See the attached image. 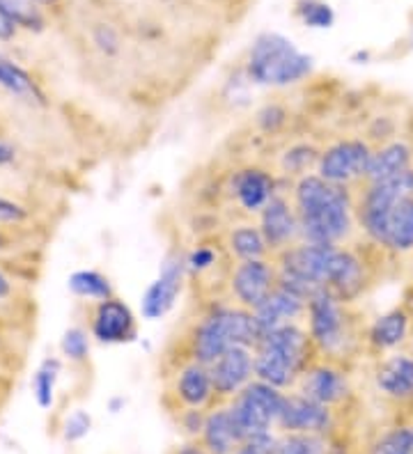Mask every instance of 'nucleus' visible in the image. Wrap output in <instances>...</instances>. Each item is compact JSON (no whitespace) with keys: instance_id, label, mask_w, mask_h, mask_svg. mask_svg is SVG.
<instances>
[{"instance_id":"a211bd4d","label":"nucleus","mask_w":413,"mask_h":454,"mask_svg":"<svg viewBox=\"0 0 413 454\" xmlns=\"http://www.w3.org/2000/svg\"><path fill=\"white\" fill-rule=\"evenodd\" d=\"M306 310H308V299H303L301 294L282 287V285H275L269 299L259 305L258 310H253L255 322H258L259 328V338L265 333L287 326V324L303 322Z\"/></svg>"},{"instance_id":"09e8293b","label":"nucleus","mask_w":413,"mask_h":454,"mask_svg":"<svg viewBox=\"0 0 413 454\" xmlns=\"http://www.w3.org/2000/svg\"><path fill=\"white\" fill-rule=\"evenodd\" d=\"M411 338H413V328H411Z\"/></svg>"},{"instance_id":"39448f33","label":"nucleus","mask_w":413,"mask_h":454,"mask_svg":"<svg viewBox=\"0 0 413 454\" xmlns=\"http://www.w3.org/2000/svg\"><path fill=\"white\" fill-rule=\"evenodd\" d=\"M303 324H306V331H308L320 358L342 363L352 356L353 347L358 344L349 303L338 299L336 294L329 292V289H320L310 296Z\"/></svg>"},{"instance_id":"4c0bfd02","label":"nucleus","mask_w":413,"mask_h":454,"mask_svg":"<svg viewBox=\"0 0 413 454\" xmlns=\"http://www.w3.org/2000/svg\"><path fill=\"white\" fill-rule=\"evenodd\" d=\"M275 436L278 434H262V436L246 438L239 443V448L232 454H274L275 448Z\"/></svg>"},{"instance_id":"f8f14e48","label":"nucleus","mask_w":413,"mask_h":454,"mask_svg":"<svg viewBox=\"0 0 413 454\" xmlns=\"http://www.w3.org/2000/svg\"><path fill=\"white\" fill-rule=\"evenodd\" d=\"M306 397L320 402V404L338 409L352 397V381L342 363L329 358H317L298 379L297 388Z\"/></svg>"},{"instance_id":"6e6552de","label":"nucleus","mask_w":413,"mask_h":454,"mask_svg":"<svg viewBox=\"0 0 413 454\" xmlns=\"http://www.w3.org/2000/svg\"><path fill=\"white\" fill-rule=\"evenodd\" d=\"M372 152H375V147L369 145V140L358 138V136H342V138L322 147L314 172L330 184L358 189L368 177Z\"/></svg>"},{"instance_id":"f3484780","label":"nucleus","mask_w":413,"mask_h":454,"mask_svg":"<svg viewBox=\"0 0 413 454\" xmlns=\"http://www.w3.org/2000/svg\"><path fill=\"white\" fill-rule=\"evenodd\" d=\"M216 399L230 402L242 393L248 383L255 381V351L253 347H232L210 365Z\"/></svg>"},{"instance_id":"c756f323","label":"nucleus","mask_w":413,"mask_h":454,"mask_svg":"<svg viewBox=\"0 0 413 454\" xmlns=\"http://www.w3.org/2000/svg\"><path fill=\"white\" fill-rule=\"evenodd\" d=\"M294 17L310 30H329L336 26V10L326 0H294Z\"/></svg>"},{"instance_id":"f704fd0d","label":"nucleus","mask_w":413,"mask_h":454,"mask_svg":"<svg viewBox=\"0 0 413 454\" xmlns=\"http://www.w3.org/2000/svg\"><path fill=\"white\" fill-rule=\"evenodd\" d=\"M90 338H92V335H90L85 328H67L60 338V354L65 356L69 363H85L90 356Z\"/></svg>"},{"instance_id":"c85d7f7f","label":"nucleus","mask_w":413,"mask_h":454,"mask_svg":"<svg viewBox=\"0 0 413 454\" xmlns=\"http://www.w3.org/2000/svg\"><path fill=\"white\" fill-rule=\"evenodd\" d=\"M274 454H336L324 434H278Z\"/></svg>"},{"instance_id":"2f4dec72","label":"nucleus","mask_w":413,"mask_h":454,"mask_svg":"<svg viewBox=\"0 0 413 454\" xmlns=\"http://www.w3.org/2000/svg\"><path fill=\"white\" fill-rule=\"evenodd\" d=\"M368 454H413V427H393L369 445Z\"/></svg>"},{"instance_id":"37998d69","label":"nucleus","mask_w":413,"mask_h":454,"mask_svg":"<svg viewBox=\"0 0 413 454\" xmlns=\"http://www.w3.org/2000/svg\"><path fill=\"white\" fill-rule=\"evenodd\" d=\"M14 159H17V152H14V147H12V145H7L5 140H0V168L10 166Z\"/></svg>"},{"instance_id":"20e7f679","label":"nucleus","mask_w":413,"mask_h":454,"mask_svg":"<svg viewBox=\"0 0 413 454\" xmlns=\"http://www.w3.org/2000/svg\"><path fill=\"white\" fill-rule=\"evenodd\" d=\"M243 74L255 88L287 90L314 74V58L281 33H259L248 46Z\"/></svg>"},{"instance_id":"a18cd8bd","label":"nucleus","mask_w":413,"mask_h":454,"mask_svg":"<svg viewBox=\"0 0 413 454\" xmlns=\"http://www.w3.org/2000/svg\"><path fill=\"white\" fill-rule=\"evenodd\" d=\"M127 404V402H124V399H113V402H110V411H113V413H120V406H124Z\"/></svg>"},{"instance_id":"ea45409f","label":"nucleus","mask_w":413,"mask_h":454,"mask_svg":"<svg viewBox=\"0 0 413 454\" xmlns=\"http://www.w3.org/2000/svg\"><path fill=\"white\" fill-rule=\"evenodd\" d=\"M94 44L99 46L101 53L106 56H115L117 51H120V37L110 26H99V28L94 30Z\"/></svg>"},{"instance_id":"f257e3e1","label":"nucleus","mask_w":413,"mask_h":454,"mask_svg":"<svg viewBox=\"0 0 413 454\" xmlns=\"http://www.w3.org/2000/svg\"><path fill=\"white\" fill-rule=\"evenodd\" d=\"M301 241L347 246L358 230L356 191L322 179L317 172L290 184Z\"/></svg>"},{"instance_id":"0eeeda50","label":"nucleus","mask_w":413,"mask_h":454,"mask_svg":"<svg viewBox=\"0 0 413 454\" xmlns=\"http://www.w3.org/2000/svg\"><path fill=\"white\" fill-rule=\"evenodd\" d=\"M282 402H285V390L269 386V383L250 381L246 388L227 402L234 418L242 438L262 436V434H274L281 418Z\"/></svg>"},{"instance_id":"b1692460","label":"nucleus","mask_w":413,"mask_h":454,"mask_svg":"<svg viewBox=\"0 0 413 454\" xmlns=\"http://www.w3.org/2000/svg\"><path fill=\"white\" fill-rule=\"evenodd\" d=\"M322 147L310 140H294L278 154V175L290 184L317 170Z\"/></svg>"},{"instance_id":"9b49d317","label":"nucleus","mask_w":413,"mask_h":454,"mask_svg":"<svg viewBox=\"0 0 413 454\" xmlns=\"http://www.w3.org/2000/svg\"><path fill=\"white\" fill-rule=\"evenodd\" d=\"M278 285V266L274 257L250 262H234L227 273V292L232 303L246 310H258Z\"/></svg>"},{"instance_id":"a878e982","label":"nucleus","mask_w":413,"mask_h":454,"mask_svg":"<svg viewBox=\"0 0 413 454\" xmlns=\"http://www.w3.org/2000/svg\"><path fill=\"white\" fill-rule=\"evenodd\" d=\"M0 88L10 92L12 97H17L19 101H26L30 106L46 104L44 92L35 83V78L21 65H17V62L10 60L3 53H0Z\"/></svg>"},{"instance_id":"5701e85b","label":"nucleus","mask_w":413,"mask_h":454,"mask_svg":"<svg viewBox=\"0 0 413 454\" xmlns=\"http://www.w3.org/2000/svg\"><path fill=\"white\" fill-rule=\"evenodd\" d=\"M226 253L234 262H250V260H265L271 255L266 239L259 230L258 221H242L230 225L226 232Z\"/></svg>"},{"instance_id":"cd10ccee","label":"nucleus","mask_w":413,"mask_h":454,"mask_svg":"<svg viewBox=\"0 0 413 454\" xmlns=\"http://www.w3.org/2000/svg\"><path fill=\"white\" fill-rule=\"evenodd\" d=\"M62 363L58 358H44L35 370L30 390H33L35 404L42 411H51L55 404V388H58V379H60Z\"/></svg>"},{"instance_id":"7c9ffc66","label":"nucleus","mask_w":413,"mask_h":454,"mask_svg":"<svg viewBox=\"0 0 413 454\" xmlns=\"http://www.w3.org/2000/svg\"><path fill=\"white\" fill-rule=\"evenodd\" d=\"M0 12H3L17 28H44V14H42V7H39L37 0H0Z\"/></svg>"},{"instance_id":"a19ab883","label":"nucleus","mask_w":413,"mask_h":454,"mask_svg":"<svg viewBox=\"0 0 413 454\" xmlns=\"http://www.w3.org/2000/svg\"><path fill=\"white\" fill-rule=\"evenodd\" d=\"M172 454H210V452L204 450V445L200 443V441L188 438V441H184L182 445H177V448L172 450Z\"/></svg>"},{"instance_id":"79ce46f5","label":"nucleus","mask_w":413,"mask_h":454,"mask_svg":"<svg viewBox=\"0 0 413 454\" xmlns=\"http://www.w3.org/2000/svg\"><path fill=\"white\" fill-rule=\"evenodd\" d=\"M14 35H17V26L0 12V42H7V39H12Z\"/></svg>"},{"instance_id":"aec40b11","label":"nucleus","mask_w":413,"mask_h":454,"mask_svg":"<svg viewBox=\"0 0 413 454\" xmlns=\"http://www.w3.org/2000/svg\"><path fill=\"white\" fill-rule=\"evenodd\" d=\"M375 386L384 397L395 402L413 399V354L393 351L384 356L375 370Z\"/></svg>"},{"instance_id":"423d86ee","label":"nucleus","mask_w":413,"mask_h":454,"mask_svg":"<svg viewBox=\"0 0 413 454\" xmlns=\"http://www.w3.org/2000/svg\"><path fill=\"white\" fill-rule=\"evenodd\" d=\"M413 195V170L384 182H363L356 189V221L369 246L381 248L385 227L397 202Z\"/></svg>"},{"instance_id":"6ab92c4d","label":"nucleus","mask_w":413,"mask_h":454,"mask_svg":"<svg viewBox=\"0 0 413 454\" xmlns=\"http://www.w3.org/2000/svg\"><path fill=\"white\" fill-rule=\"evenodd\" d=\"M413 328V315L404 308V305H397L393 310L381 312L375 322L365 328V344L375 354H393L411 338Z\"/></svg>"},{"instance_id":"9d476101","label":"nucleus","mask_w":413,"mask_h":454,"mask_svg":"<svg viewBox=\"0 0 413 454\" xmlns=\"http://www.w3.org/2000/svg\"><path fill=\"white\" fill-rule=\"evenodd\" d=\"M282 179L278 172L271 168L258 166V163H248V166L237 168L227 179V195L232 198L234 207L242 211L243 216L258 218L259 211L269 205L275 195L281 193Z\"/></svg>"},{"instance_id":"2eb2a0df","label":"nucleus","mask_w":413,"mask_h":454,"mask_svg":"<svg viewBox=\"0 0 413 454\" xmlns=\"http://www.w3.org/2000/svg\"><path fill=\"white\" fill-rule=\"evenodd\" d=\"M258 225L269 246L271 255L292 248L301 241V225H298L297 209L290 198V191H281L265 209L259 211Z\"/></svg>"},{"instance_id":"dca6fc26","label":"nucleus","mask_w":413,"mask_h":454,"mask_svg":"<svg viewBox=\"0 0 413 454\" xmlns=\"http://www.w3.org/2000/svg\"><path fill=\"white\" fill-rule=\"evenodd\" d=\"M171 395L175 397L177 409H211L216 399L214 381H211L210 365L187 358L172 374Z\"/></svg>"},{"instance_id":"e433bc0d","label":"nucleus","mask_w":413,"mask_h":454,"mask_svg":"<svg viewBox=\"0 0 413 454\" xmlns=\"http://www.w3.org/2000/svg\"><path fill=\"white\" fill-rule=\"evenodd\" d=\"M179 411V427L184 429L188 438L193 441H198L200 434H203V427H204V418H207V411L203 409H177Z\"/></svg>"},{"instance_id":"bb28decb","label":"nucleus","mask_w":413,"mask_h":454,"mask_svg":"<svg viewBox=\"0 0 413 454\" xmlns=\"http://www.w3.org/2000/svg\"><path fill=\"white\" fill-rule=\"evenodd\" d=\"M67 289L72 292V296L81 301H90V303H101L115 296V287L110 283V278L104 276L97 269H81L74 271L67 278Z\"/></svg>"},{"instance_id":"49530a36","label":"nucleus","mask_w":413,"mask_h":454,"mask_svg":"<svg viewBox=\"0 0 413 454\" xmlns=\"http://www.w3.org/2000/svg\"><path fill=\"white\" fill-rule=\"evenodd\" d=\"M37 3H39V5H53L55 0H37Z\"/></svg>"},{"instance_id":"ddd939ff","label":"nucleus","mask_w":413,"mask_h":454,"mask_svg":"<svg viewBox=\"0 0 413 454\" xmlns=\"http://www.w3.org/2000/svg\"><path fill=\"white\" fill-rule=\"evenodd\" d=\"M336 427V409L306 397L298 390H287L278 418V434H324L329 436Z\"/></svg>"},{"instance_id":"c03bdc74","label":"nucleus","mask_w":413,"mask_h":454,"mask_svg":"<svg viewBox=\"0 0 413 454\" xmlns=\"http://www.w3.org/2000/svg\"><path fill=\"white\" fill-rule=\"evenodd\" d=\"M12 296V280L0 271V301H5Z\"/></svg>"},{"instance_id":"f03ea898","label":"nucleus","mask_w":413,"mask_h":454,"mask_svg":"<svg viewBox=\"0 0 413 454\" xmlns=\"http://www.w3.org/2000/svg\"><path fill=\"white\" fill-rule=\"evenodd\" d=\"M255 379L281 390H294L298 379L320 358L313 347L306 324H287L265 333L253 347Z\"/></svg>"},{"instance_id":"4468645a","label":"nucleus","mask_w":413,"mask_h":454,"mask_svg":"<svg viewBox=\"0 0 413 454\" xmlns=\"http://www.w3.org/2000/svg\"><path fill=\"white\" fill-rule=\"evenodd\" d=\"M90 335L99 344L113 347V344L136 342L138 338V317L131 305L113 296L108 301L94 303L90 315Z\"/></svg>"},{"instance_id":"7ed1b4c3","label":"nucleus","mask_w":413,"mask_h":454,"mask_svg":"<svg viewBox=\"0 0 413 454\" xmlns=\"http://www.w3.org/2000/svg\"><path fill=\"white\" fill-rule=\"evenodd\" d=\"M258 340L259 328L253 312L232 301L211 303L188 333V358L211 365L232 347H255Z\"/></svg>"},{"instance_id":"de8ad7c7","label":"nucleus","mask_w":413,"mask_h":454,"mask_svg":"<svg viewBox=\"0 0 413 454\" xmlns=\"http://www.w3.org/2000/svg\"><path fill=\"white\" fill-rule=\"evenodd\" d=\"M3 248H5V234L0 232V250H3Z\"/></svg>"},{"instance_id":"4be33fe9","label":"nucleus","mask_w":413,"mask_h":454,"mask_svg":"<svg viewBox=\"0 0 413 454\" xmlns=\"http://www.w3.org/2000/svg\"><path fill=\"white\" fill-rule=\"evenodd\" d=\"M413 170V147L407 140H388L372 152L365 182H384Z\"/></svg>"},{"instance_id":"72a5a7b5","label":"nucleus","mask_w":413,"mask_h":454,"mask_svg":"<svg viewBox=\"0 0 413 454\" xmlns=\"http://www.w3.org/2000/svg\"><path fill=\"white\" fill-rule=\"evenodd\" d=\"M287 124H290V113L278 101H269L255 113V127L265 136H278V133L285 131Z\"/></svg>"},{"instance_id":"c9c22d12","label":"nucleus","mask_w":413,"mask_h":454,"mask_svg":"<svg viewBox=\"0 0 413 454\" xmlns=\"http://www.w3.org/2000/svg\"><path fill=\"white\" fill-rule=\"evenodd\" d=\"M92 416L85 409H74L72 413H67L62 420V438L67 443H81L83 438L92 432Z\"/></svg>"},{"instance_id":"473e14b6","label":"nucleus","mask_w":413,"mask_h":454,"mask_svg":"<svg viewBox=\"0 0 413 454\" xmlns=\"http://www.w3.org/2000/svg\"><path fill=\"white\" fill-rule=\"evenodd\" d=\"M188 276H207L218 266L220 248L214 244H195L191 250L184 253Z\"/></svg>"},{"instance_id":"1a4fd4ad","label":"nucleus","mask_w":413,"mask_h":454,"mask_svg":"<svg viewBox=\"0 0 413 454\" xmlns=\"http://www.w3.org/2000/svg\"><path fill=\"white\" fill-rule=\"evenodd\" d=\"M187 260L182 250H171L161 260L159 271L140 296V317L145 322H161L175 310L187 283Z\"/></svg>"},{"instance_id":"58836bf2","label":"nucleus","mask_w":413,"mask_h":454,"mask_svg":"<svg viewBox=\"0 0 413 454\" xmlns=\"http://www.w3.org/2000/svg\"><path fill=\"white\" fill-rule=\"evenodd\" d=\"M28 218V209L14 200L0 195V225H19Z\"/></svg>"},{"instance_id":"393cba45","label":"nucleus","mask_w":413,"mask_h":454,"mask_svg":"<svg viewBox=\"0 0 413 454\" xmlns=\"http://www.w3.org/2000/svg\"><path fill=\"white\" fill-rule=\"evenodd\" d=\"M381 250H388V253H395V255L413 253V195L404 198L402 202H397V207L393 209Z\"/></svg>"},{"instance_id":"412c9836","label":"nucleus","mask_w":413,"mask_h":454,"mask_svg":"<svg viewBox=\"0 0 413 454\" xmlns=\"http://www.w3.org/2000/svg\"><path fill=\"white\" fill-rule=\"evenodd\" d=\"M198 441L210 454H232L239 448L243 438L239 434L237 425H234V418H232L227 402L226 404L211 406L207 411L203 434H200Z\"/></svg>"}]
</instances>
